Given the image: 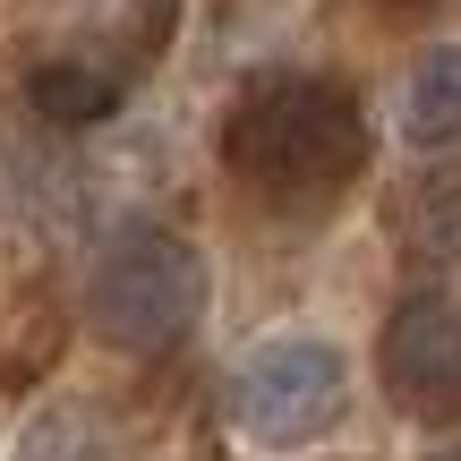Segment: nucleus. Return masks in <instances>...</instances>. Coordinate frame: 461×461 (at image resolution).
<instances>
[{"label":"nucleus","mask_w":461,"mask_h":461,"mask_svg":"<svg viewBox=\"0 0 461 461\" xmlns=\"http://www.w3.org/2000/svg\"><path fill=\"white\" fill-rule=\"evenodd\" d=\"M367 112L325 77H257L222 120V171L265 197H308L367 171Z\"/></svg>","instance_id":"1"},{"label":"nucleus","mask_w":461,"mask_h":461,"mask_svg":"<svg viewBox=\"0 0 461 461\" xmlns=\"http://www.w3.org/2000/svg\"><path fill=\"white\" fill-rule=\"evenodd\" d=\"M376 367H384V393L411 419H428V428L461 419V299L411 291L393 308V325H384Z\"/></svg>","instance_id":"4"},{"label":"nucleus","mask_w":461,"mask_h":461,"mask_svg":"<svg viewBox=\"0 0 461 461\" xmlns=\"http://www.w3.org/2000/svg\"><path fill=\"white\" fill-rule=\"evenodd\" d=\"M17 461H120V436L103 428L95 411H77V402H51V411L26 419Z\"/></svg>","instance_id":"7"},{"label":"nucleus","mask_w":461,"mask_h":461,"mask_svg":"<svg viewBox=\"0 0 461 461\" xmlns=\"http://www.w3.org/2000/svg\"><path fill=\"white\" fill-rule=\"evenodd\" d=\"M26 112L43 129H103L120 112V77L95 60H43V68H26Z\"/></svg>","instance_id":"5"},{"label":"nucleus","mask_w":461,"mask_h":461,"mask_svg":"<svg viewBox=\"0 0 461 461\" xmlns=\"http://www.w3.org/2000/svg\"><path fill=\"white\" fill-rule=\"evenodd\" d=\"M384 9H428V0H384Z\"/></svg>","instance_id":"8"},{"label":"nucleus","mask_w":461,"mask_h":461,"mask_svg":"<svg viewBox=\"0 0 461 461\" xmlns=\"http://www.w3.org/2000/svg\"><path fill=\"white\" fill-rule=\"evenodd\" d=\"M402 137L411 146H461V43L419 51V68L402 77Z\"/></svg>","instance_id":"6"},{"label":"nucleus","mask_w":461,"mask_h":461,"mask_svg":"<svg viewBox=\"0 0 461 461\" xmlns=\"http://www.w3.org/2000/svg\"><path fill=\"white\" fill-rule=\"evenodd\" d=\"M445 461H461V453H445Z\"/></svg>","instance_id":"9"},{"label":"nucleus","mask_w":461,"mask_h":461,"mask_svg":"<svg viewBox=\"0 0 461 461\" xmlns=\"http://www.w3.org/2000/svg\"><path fill=\"white\" fill-rule=\"evenodd\" d=\"M205 291H214V282H205L197 240H180V230H163V222H129L120 240H103L86 308H95V325H103L112 350H129V359H171V350L205 325Z\"/></svg>","instance_id":"2"},{"label":"nucleus","mask_w":461,"mask_h":461,"mask_svg":"<svg viewBox=\"0 0 461 461\" xmlns=\"http://www.w3.org/2000/svg\"><path fill=\"white\" fill-rule=\"evenodd\" d=\"M350 419V350L333 333H265L230 367V428L265 453H308Z\"/></svg>","instance_id":"3"}]
</instances>
